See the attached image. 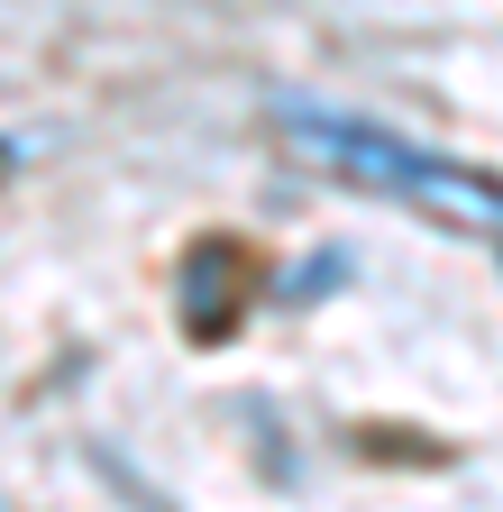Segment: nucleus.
Segmentation results:
<instances>
[{
	"label": "nucleus",
	"instance_id": "obj_1",
	"mask_svg": "<svg viewBox=\"0 0 503 512\" xmlns=\"http://www.w3.org/2000/svg\"><path fill=\"white\" fill-rule=\"evenodd\" d=\"M284 138L311 156V165H330L366 192H394V202H421L439 220H458V229H485L503 220V174L485 165H458V156H439L421 138H403V128L385 119H357V110H311V101H284Z\"/></svg>",
	"mask_w": 503,
	"mask_h": 512
}]
</instances>
